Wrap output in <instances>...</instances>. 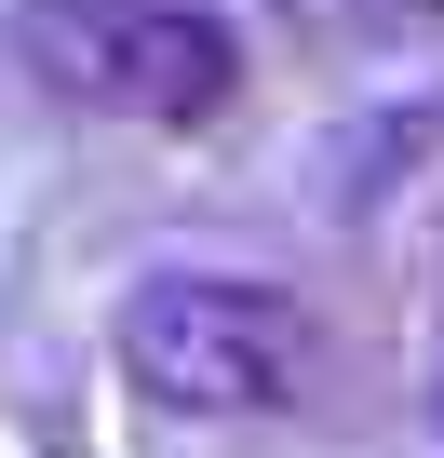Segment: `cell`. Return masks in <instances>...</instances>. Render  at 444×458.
Returning a JSON list of instances; mask_svg holds the SVG:
<instances>
[{
    "label": "cell",
    "mask_w": 444,
    "mask_h": 458,
    "mask_svg": "<svg viewBox=\"0 0 444 458\" xmlns=\"http://www.w3.org/2000/svg\"><path fill=\"white\" fill-rule=\"evenodd\" d=\"M270 14L310 41H417V28H444V0H270Z\"/></svg>",
    "instance_id": "3"
},
{
    "label": "cell",
    "mask_w": 444,
    "mask_h": 458,
    "mask_svg": "<svg viewBox=\"0 0 444 458\" xmlns=\"http://www.w3.org/2000/svg\"><path fill=\"white\" fill-rule=\"evenodd\" d=\"M108 351L162 418H297L310 377H323V324H310L297 284L188 270V257H162L108 297Z\"/></svg>",
    "instance_id": "1"
},
{
    "label": "cell",
    "mask_w": 444,
    "mask_h": 458,
    "mask_svg": "<svg viewBox=\"0 0 444 458\" xmlns=\"http://www.w3.org/2000/svg\"><path fill=\"white\" fill-rule=\"evenodd\" d=\"M0 55L54 108L135 122V135H202L243 95V28L202 14V0H14L0 14Z\"/></svg>",
    "instance_id": "2"
}]
</instances>
